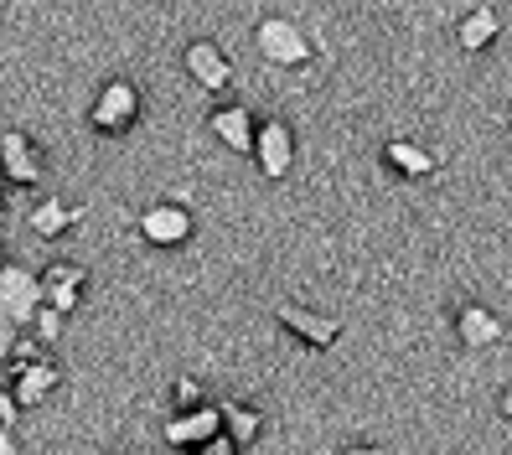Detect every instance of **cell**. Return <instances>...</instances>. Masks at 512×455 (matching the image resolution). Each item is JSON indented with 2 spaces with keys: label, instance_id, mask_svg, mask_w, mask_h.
<instances>
[{
  "label": "cell",
  "instance_id": "1",
  "mask_svg": "<svg viewBox=\"0 0 512 455\" xmlns=\"http://www.w3.org/2000/svg\"><path fill=\"white\" fill-rule=\"evenodd\" d=\"M140 114H145L140 83H130V78H109V83H99L94 104H88V130L104 135V140H119V135H130V130L140 125Z\"/></svg>",
  "mask_w": 512,
  "mask_h": 455
},
{
  "label": "cell",
  "instance_id": "2",
  "mask_svg": "<svg viewBox=\"0 0 512 455\" xmlns=\"http://www.w3.org/2000/svg\"><path fill=\"white\" fill-rule=\"evenodd\" d=\"M42 176H47V156L32 135L26 130L0 135V181H6V187H37Z\"/></svg>",
  "mask_w": 512,
  "mask_h": 455
},
{
  "label": "cell",
  "instance_id": "3",
  "mask_svg": "<svg viewBox=\"0 0 512 455\" xmlns=\"http://www.w3.org/2000/svg\"><path fill=\"white\" fill-rule=\"evenodd\" d=\"M192 233H197L192 207H182V202H150L140 212V238L150 249H182V244H192Z\"/></svg>",
  "mask_w": 512,
  "mask_h": 455
},
{
  "label": "cell",
  "instance_id": "4",
  "mask_svg": "<svg viewBox=\"0 0 512 455\" xmlns=\"http://www.w3.org/2000/svg\"><path fill=\"white\" fill-rule=\"evenodd\" d=\"M218 440H223V404H213V399H207L202 409H187V414L166 419V445L187 450V455L218 445Z\"/></svg>",
  "mask_w": 512,
  "mask_h": 455
},
{
  "label": "cell",
  "instance_id": "5",
  "mask_svg": "<svg viewBox=\"0 0 512 455\" xmlns=\"http://www.w3.org/2000/svg\"><path fill=\"white\" fill-rule=\"evenodd\" d=\"M254 166L264 181H285L290 166H295V130L285 125V119H259V130H254Z\"/></svg>",
  "mask_w": 512,
  "mask_h": 455
},
{
  "label": "cell",
  "instance_id": "6",
  "mask_svg": "<svg viewBox=\"0 0 512 455\" xmlns=\"http://www.w3.org/2000/svg\"><path fill=\"white\" fill-rule=\"evenodd\" d=\"M0 311L16 326H32V316L42 311V280L26 264H0Z\"/></svg>",
  "mask_w": 512,
  "mask_h": 455
},
{
  "label": "cell",
  "instance_id": "7",
  "mask_svg": "<svg viewBox=\"0 0 512 455\" xmlns=\"http://www.w3.org/2000/svg\"><path fill=\"white\" fill-rule=\"evenodd\" d=\"M182 68H187V78L202 88V94H228V88H233V63H228V52H223L213 37L187 42Z\"/></svg>",
  "mask_w": 512,
  "mask_h": 455
},
{
  "label": "cell",
  "instance_id": "8",
  "mask_svg": "<svg viewBox=\"0 0 512 455\" xmlns=\"http://www.w3.org/2000/svg\"><path fill=\"white\" fill-rule=\"evenodd\" d=\"M37 280H42V306H47V311L73 316V311L83 306V290H88V269H83V264L57 259V264H47V269H42Z\"/></svg>",
  "mask_w": 512,
  "mask_h": 455
},
{
  "label": "cell",
  "instance_id": "9",
  "mask_svg": "<svg viewBox=\"0 0 512 455\" xmlns=\"http://www.w3.org/2000/svg\"><path fill=\"white\" fill-rule=\"evenodd\" d=\"M207 130H213L228 150L249 156V150H254V130H259V114L249 104H238V99H223V104H213V114H207Z\"/></svg>",
  "mask_w": 512,
  "mask_h": 455
},
{
  "label": "cell",
  "instance_id": "10",
  "mask_svg": "<svg viewBox=\"0 0 512 455\" xmlns=\"http://www.w3.org/2000/svg\"><path fill=\"white\" fill-rule=\"evenodd\" d=\"M259 52L269 57V63H280V68H300L311 57V47H306V37H300V26L295 21H285V16H269V21H259Z\"/></svg>",
  "mask_w": 512,
  "mask_h": 455
},
{
  "label": "cell",
  "instance_id": "11",
  "mask_svg": "<svg viewBox=\"0 0 512 455\" xmlns=\"http://www.w3.org/2000/svg\"><path fill=\"white\" fill-rule=\"evenodd\" d=\"M57 383H63V368H57L52 357H37V362H26V368L6 373V393L16 399V409H37Z\"/></svg>",
  "mask_w": 512,
  "mask_h": 455
},
{
  "label": "cell",
  "instance_id": "12",
  "mask_svg": "<svg viewBox=\"0 0 512 455\" xmlns=\"http://www.w3.org/2000/svg\"><path fill=\"white\" fill-rule=\"evenodd\" d=\"M280 326L290 331V337H300L306 347H316V352L337 342V321H321V316L300 311V306H280Z\"/></svg>",
  "mask_w": 512,
  "mask_h": 455
},
{
  "label": "cell",
  "instance_id": "13",
  "mask_svg": "<svg viewBox=\"0 0 512 455\" xmlns=\"http://www.w3.org/2000/svg\"><path fill=\"white\" fill-rule=\"evenodd\" d=\"M264 430V414L254 404H223V445H233L238 455H244Z\"/></svg>",
  "mask_w": 512,
  "mask_h": 455
},
{
  "label": "cell",
  "instance_id": "14",
  "mask_svg": "<svg viewBox=\"0 0 512 455\" xmlns=\"http://www.w3.org/2000/svg\"><path fill=\"white\" fill-rule=\"evenodd\" d=\"M456 337H461L466 347H492V342L502 337V321H497L487 306H461V311H456Z\"/></svg>",
  "mask_w": 512,
  "mask_h": 455
},
{
  "label": "cell",
  "instance_id": "15",
  "mask_svg": "<svg viewBox=\"0 0 512 455\" xmlns=\"http://www.w3.org/2000/svg\"><path fill=\"white\" fill-rule=\"evenodd\" d=\"M73 223H78V207L63 202V197H42V202L32 207V233H37V238H63Z\"/></svg>",
  "mask_w": 512,
  "mask_h": 455
},
{
  "label": "cell",
  "instance_id": "16",
  "mask_svg": "<svg viewBox=\"0 0 512 455\" xmlns=\"http://www.w3.org/2000/svg\"><path fill=\"white\" fill-rule=\"evenodd\" d=\"M383 166H388V171H399V176H425L435 161H430L419 145H409V140H388V150H383Z\"/></svg>",
  "mask_w": 512,
  "mask_h": 455
},
{
  "label": "cell",
  "instance_id": "17",
  "mask_svg": "<svg viewBox=\"0 0 512 455\" xmlns=\"http://www.w3.org/2000/svg\"><path fill=\"white\" fill-rule=\"evenodd\" d=\"M456 37H461V47H487V42L497 37V16H492V11H476V16H466Z\"/></svg>",
  "mask_w": 512,
  "mask_h": 455
},
{
  "label": "cell",
  "instance_id": "18",
  "mask_svg": "<svg viewBox=\"0 0 512 455\" xmlns=\"http://www.w3.org/2000/svg\"><path fill=\"white\" fill-rule=\"evenodd\" d=\"M63 321H68V316H57V311H47V306H42V311L32 316V342H37L42 352H47V347H57V342H63Z\"/></svg>",
  "mask_w": 512,
  "mask_h": 455
},
{
  "label": "cell",
  "instance_id": "19",
  "mask_svg": "<svg viewBox=\"0 0 512 455\" xmlns=\"http://www.w3.org/2000/svg\"><path fill=\"white\" fill-rule=\"evenodd\" d=\"M171 404H176V414H187V409H202L207 404V393H202L197 378H176L171 383Z\"/></svg>",
  "mask_w": 512,
  "mask_h": 455
},
{
  "label": "cell",
  "instance_id": "20",
  "mask_svg": "<svg viewBox=\"0 0 512 455\" xmlns=\"http://www.w3.org/2000/svg\"><path fill=\"white\" fill-rule=\"evenodd\" d=\"M16 342H21V326H16L6 311H0V362H6V357L16 352Z\"/></svg>",
  "mask_w": 512,
  "mask_h": 455
},
{
  "label": "cell",
  "instance_id": "21",
  "mask_svg": "<svg viewBox=\"0 0 512 455\" xmlns=\"http://www.w3.org/2000/svg\"><path fill=\"white\" fill-rule=\"evenodd\" d=\"M16 419H21V409H16V399L6 393V383H0V430H11Z\"/></svg>",
  "mask_w": 512,
  "mask_h": 455
},
{
  "label": "cell",
  "instance_id": "22",
  "mask_svg": "<svg viewBox=\"0 0 512 455\" xmlns=\"http://www.w3.org/2000/svg\"><path fill=\"white\" fill-rule=\"evenodd\" d=\"M497 409H502V419H512V383L502 388V399H497Z\"/></svg>",
  "mask_w": 512,
  "mask_h": 455
},
{
  "label": "cell",
  "instance_id": "23",
  "mask_svg": "<svg viewBox=\"0 0 512 455\" xmlns=\"http://www.w3.org/2000/svg\"><path fill=\"white\" fill-rule=\"evenodd\" d=\"M342 455H383V450H378V445H347Z\"/></svg>",
  "mask_w": 512,
  "mask_h": 455
},
{
  "label": "cell",
  "instance_id": "24",
  "mask_svg": "<svg viewBox=\"0 0 512 455\" xmlns=\"http://www.w3.org/2000/svg\"><path fill=\"white\" fill-rule=\"evenodd\" d=\"M197 455H238V450H233V445H223V440H218V445H207V450H197Z\"/></svg>",
  "mask_w": 512,
  "mask_h": 455
},
{
  "label": "cell",
  "instance_id": "25",
  "mask_svg": "<svg viewBox=\"0 0 512 455\" xmlns=\"http://www.w3.org/2000/svg\"><path fill=\"white\" fill-rule=\"evenodd\" d=\"M0 223H6V192H0Z\"/></svg>",
  "mask_w": 512,
  "mask_h": 455
},
{
  "label": "cell",
  "instance_id": "26",
  "mask_svg": "<svg viewBox=\"0 0 512 455\" xmlns=\"http://www.w3.org/2000/svg\"><path fill=\"white\" fill-rule=\"evenodd\" d=\"M0 264H6V249H0Z\"/></svg>",
  "mask_w": 512,
  "mask_h": 455
}]
</instances>
